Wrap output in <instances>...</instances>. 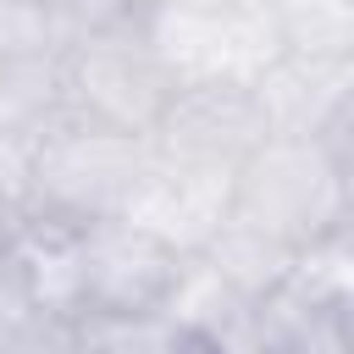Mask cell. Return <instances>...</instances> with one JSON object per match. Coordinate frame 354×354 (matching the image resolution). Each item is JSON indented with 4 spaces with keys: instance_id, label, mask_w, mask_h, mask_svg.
I'll list each match as a JSON object with an SVG mask.
<instances>
[{
    "instance_id": "cell-8",
    "label": "cell",
    "mask_w": 354,
    "mask_h": 354,
    "mask_svg": "<svg viewBox=\"0 0 354 354\" xmlns=\"http://www.w3.org/2000/svg\"><path fill=\"white\" fill-rule=\"evenodd\" d=\"M188 354H216V348H210V343H199V348H188Z\"/></svg>"
},
{
    "instance_id": "cell-5",
    "label": "cell",
    "mask_w": 354,
    "mask_h": 354,
    "mask_svg": "<svg viewBox=\"0 0 354 354\" xmlns=\"http://www.w3.org/2000/svg\"><path fill=\"white\" fill-rule=\"evenodd\" d=\"M266 133H271V116H266V100L254 83L199 77V83H183L177 100L166 105V116L149 127V155L232 177Z\"/></svg>"
},
{
    "instance_id": "cell-6",
    "label": "cell",
    "mask_w": 354,
    "mask_h": 354,
    "mask_svg": "<svg viewBox=\"0 0 354 354\" xmlns=\"http://www.w3.org/2000/svg\"><path fill=\"white\" fill-rule=\"evenodd\" d=\"M66 44V22L55 0H0V66L55 61Z\"/></svg>"
},
{
    "instance_id": "cell-9",
    "label": "cell",
    "mask_w": 354,
    "mask_h": 354,
    "mask_svg": "<svg viewBox=\"0 0 354 354\" xmlns=\"http://www.w3.org/2000/svg\"><path fill=\"white\" fill-rule=\"evenodd\" d=\"M238 354H277V348H238Z\"/></svg>"
},
{
    "instance_id": "cell-1",
    "label": "cell",
    "mask_w": 354,
    "mask_h": 354,
    "mask_svg": "<svg viewBox=\"0 0 354 354\" xmlns=\"http://www.w3.org/2000/svg\"><path fill=\"white\" fill-rule=\"evenodd\" d=\"M227 221L304 254L354 227V188L343 160L315 133H266L232 171Z\"/></svg>"
},
{
    "instance_id": "cell-3",
    "label": "cell",
    "mask_w": 354,
    "mask_h": 354,
    "mask_svg": "<svg viewBox=\"0 0 354 354\" xmlns=\"http://www.w3.org/2000/svg\"><path fill=\"white\" fill-rule=\"evenodd\" d=\"M149 166V138L83 122L72 111H50L33 144V205L22 221L88 227L100 216H122L138 177Z\"/></svg>"
},
{
    "instance_id": "cell-7",
    "label": "cell",
    "mask_w": 354,
    "mask_h": 354,
    "mask_svg": "<svg viewBox=\"0 0 354 354\" xmlns=\"http://www.w3.org/2000/svg\"><path fill=\"white\" fill-rule=\"evenodd\" d=\"M0 354H94L77 310H28L0 326Z\"/></svg>"
},
{
    "instance_id": "cell-2",
    "label": "cell",
    "mask_w": 354,
    "mask_h": 354,
    "mask_svg": "<svg viewBox=\"0 0 354 354\" xmlns=\"http://www.w3.org/2000/svg\"><path fill=\"white\" fill-rule=\"evenodd\" d=\"M177 88L183 77L166 61L149 17L77 28L55 55V105L116 133L149 138V127L166 116Z\"/></svg>"
},
{
    "instance_id": "cell-4",
    "label": "cell",
    "mask_w": 354,
    "mask_h": 354,
    "mask_svg": "<svg viewBox=\"0 0 354 354\" xmlns=\"http://www.w3.org/2000/svg\"><path fill=\"white\" fill-rule=\"evenodd\" d=\"M188 249L133 216H100L72 238V310L77 315H138L166 310L188 277Z\"/></svg>"
}]
</instances>
